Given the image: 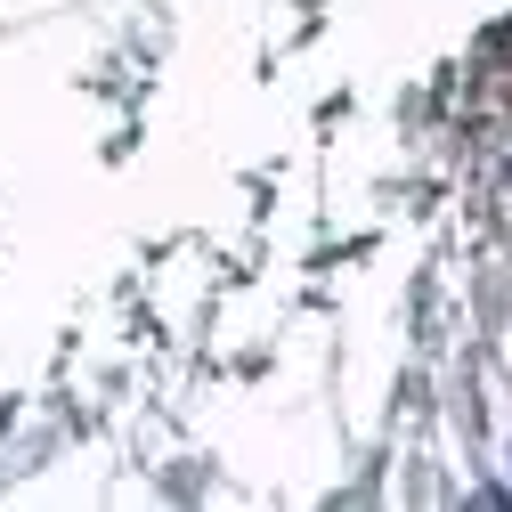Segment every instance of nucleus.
I'll use <instances>...</instances> for the list:
<instances>
[]
</instances>
